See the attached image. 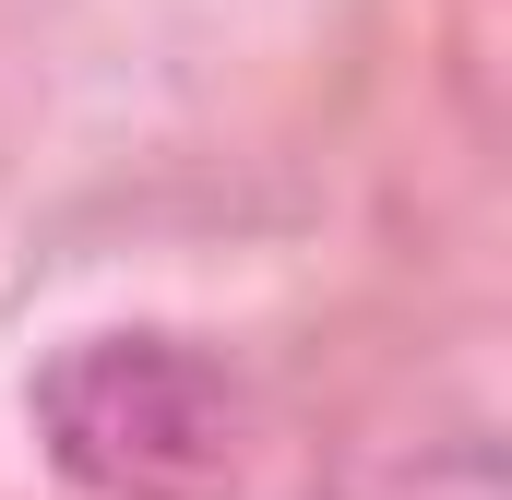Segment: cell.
<instances>
[{
  "label": "cell",
  "instance_id": "obj_1",
  "mask_svg": "<svg viewBox=\"0 0 512 500\" xmlns=\"http://www.w3.org/2000/svg\"><path fill=\"white\" fill-rule=\"evenodd\" d=\"M36 429H48L60 477H84L108 500H203L239 465V393L179 334H96V346H72L36 381Z\"/></svg>",
  "mask_w": 512,
  "mask_h": 500
}]
</instances>
